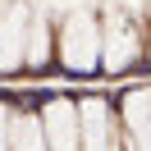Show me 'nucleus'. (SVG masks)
Wrapping results in <instances>:
<instances>
[{"instance_id":"f257e3e1","label":"nucleus","mask_w":151,"mask_h":151,"mask_svg":"<svg viewBox=\"0 0 151 151\" xmlns=\"http://www.w3.org/2000/svg\"><path fill=\"white\" fill-rule=\"evenodd\" d=\"M60 60H64L69 69H92L96 60H101V28H96V19L87 9H78V14H69V23H64V37H60Z\"/></svg>"},{"instance_id":"f03ea898","label":"nucleus","mask_w":151,"mask_h":151,"mask_svg":"<svg viewBox=\"0 0 151 151\" xmlns=\"http://www.w3.org/2000/svg\"><path fill=\"white\" fill-rule=\"evenodd\" d=\"M142 41H137V28L128 23V14H110L105 19V37H101V60L110 69H128L137 60Z\"/></svg>"},{"instance_id":"7ed1b4c3","label":"nucleus","mask_w":151,"mask_h":151,"mask_svg":"<svg viewBox=\"0 0 151 151\" xmlns=\"http://www.w3.org/2000/svg\"><path fill=\"white\" fill-rule=\"evenodd\" d=\"M41 128H46V142L50 151H78L83 142V124H78V105L69 101H55L41 110Z\"/></svg>"},{"instance_id":"20e7f679","label":"nucleus","mask_w":151,"mask_h":151,"mask_svg":"<svg viewBox=\"0 0 151 151\" xmlns=\"http://www.w3.org/2000/svg\"><path fill=\"white\" fill-rule=\"evenodd\" d=\"M28 9L23 5H9V9L0 14V69H19L23 55H28Z\"/></svg>"},{"instance_id":"39448f33","label":"nucleus","mask_w":151,"mask_h":151,"mask_svg":"<svg viewBox=\"0 0 151 151\" xmlns=\"http://www.w3.org/2000/svg\"><path fill=\"white\" fill-rule=\"evenodd\" d=\"M46 128H41V119H32V114H23L19 124H14V137H9V151H46Z\"/></svg>"},{"instance_id":"423d86ee","label":"nucleus","mask_w":151,"mask_h":151,"mask_svg":"<svg viewBox=\"0 0 151 151\" xmlns=\"http://www.w3.org/2000/svg\"><path fill=\"white\" fill-rule=\"evenodd\" d=\"M23 60L37 64V69L50 60V28H46V19H32L28 23V55H23Z\"/></svg>"},{"instance_id":"0eeeda50","label":"nucleus","mask_w":151,"mask_h":151,"mask_svg":"<svg viewBox=\"0 0 151 151\" xmlns=\"http://www.w3.org/2000/svg\"><path fill=\"white\" fill-rule=\"evenodd\" d=\"M0 151H9V114H5V105H0Z\"/></svg>"}]
</instances>
